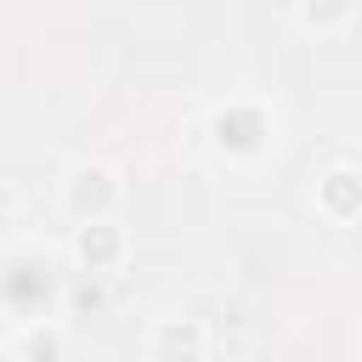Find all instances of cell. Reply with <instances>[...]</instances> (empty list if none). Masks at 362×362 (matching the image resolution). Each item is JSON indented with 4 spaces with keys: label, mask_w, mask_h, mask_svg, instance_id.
<instances>
[{
    "label": "cell",
    "mask_w": 362,
    "mask_h": 362,
    "mask_svg": "<svg viewBox=\"0 0 362 362\" xmlns=\"http://www.w3.org/2000/svg\"><path fill=\"white\" fill-rule=\"evenodd\" d=\"M147 362H204V322L198 317H158L147 328V345H141Z\"/></svg>",
    "instance_id": "3957f363"
},
{
    "label": "cell",
    "mask_w": 362,
    "mask_h": 362,
    "mask_svg": "<svg viewBox=\"0 0 362 362\" xmlns=\"http://www.w3.org/2000/svg\"><path fill=\"white\" fill-rule=\"evenodd\" d=\"M317 209L328 215V221H356V170L351 164H334V170H322L317 175Z\"/></svg>",
    "instance_id": "5b68a950"
},
{
    "label": "cell",
    "mask_w": 362,
    "mask_h": 362,
    "mask_svg": "<svg viewBox=\"0 0 362 362\" xmlns=\"http://www.w3.org/2000/svg\"><path fill=\"white\" fill-rule=\"evenodd\" d=\"M124 255H130L124 226H113V221H79V232H74V260H79L85 272H113V266H124Z\"/></svg>",
    "instance_id": "277c9868"
},
{
    "label": "cell",
    "mask_w": 362,
    "mask_h": 362,
    "mask_svg": "<svg viewBox=\"0 0 362 362\" xmlns=\"http://www.w3.org/2000/svg\"><path fill=\"white\" fill-rule=\"evenodd\" d=\"M209 147L226 164H255L277 147V113L255 96H232L209 113Z\"/></svg>",
    "instance_id": "6da1fadb"
},
{
    "label": "cell",
    "mask_w": 362,
    "mask_h": 362,
    "mask_svg": "<svg viewBox=\"0 0 362 362\" xmlns=\"http://www.w3.org/2000/svg\"><path fill=\"white\" fill-rule=\"evenodd\" d=\"M124 204V181L113 164L102 158H79L62 170V209L74 221H113V209Z\"/></svg>",
    "instance_id": "7a4b0ae2"
},
{
    "label": "cell",
    "mask_w": 362,
    "mask_h": 362,
    "mask_svg": "<svg viewBox=\"0 0 362 362\" xmlns=\"http://www.w3.org/2000/svg\"><path fill=\"white\" fill-rule=\"evenodd\" d=\"M351 11H356V0H294V17H300L311 34H334V28H345Z\"/></svg>",
    "instance_id": "8992f818"
}]
</instances>
